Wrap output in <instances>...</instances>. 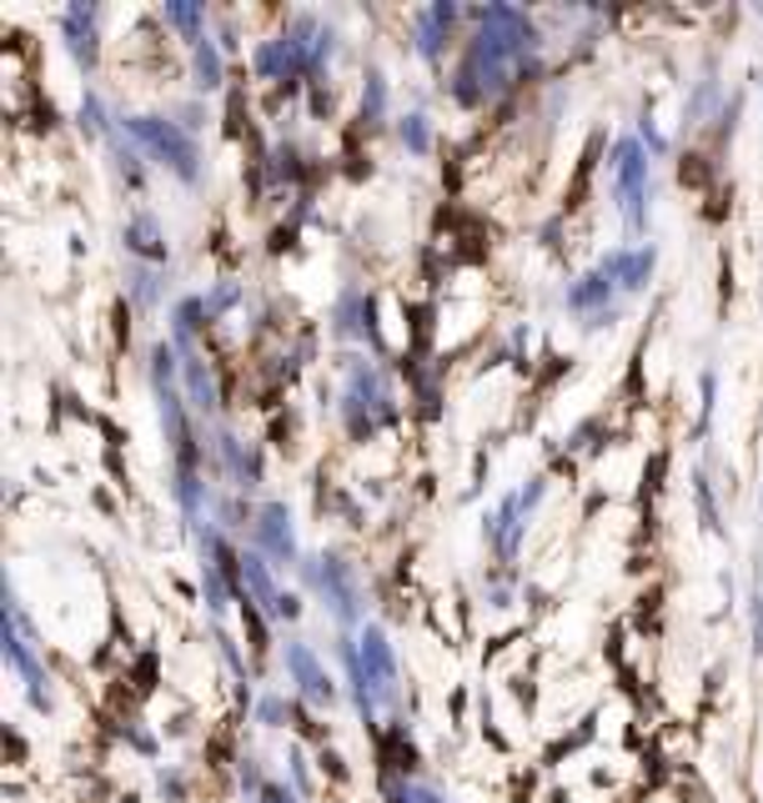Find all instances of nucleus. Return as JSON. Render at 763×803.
I'll use <instances>...</instances> for the list:
<instances>
[{
	"label": "nucleus",
	"instance_id": "obj_1",
	"mask_svg": "<svg viewBox=\"0 0 763 803\" xmlns=\"http://www.w3.org/2000/svg\"><path fill=\"white\" fill-rule=\"evenodd\" d=\"M136 136H141L146 146H151L156 156H167L171 166L182 171V176H196V146H192V136H186L182 126H171V121H156V116H136V121H126Z\"/></svg>",
	"mask_w": 763,
	"mask_h": 803
},
{
	"label": "nucleus",
	"instance_id": "obj_2",
	"mask_svg": "<svg viewBox=\"0 0 763 803\" xmlns=\"http://www.w3.org/2000/svg\"><path fill=\"white\" fill-rule=\"evenodd\" d=\"M643 182H648L643 151H638V141H623L618 146V192H623V207H628L633 226H643Z\"/></svg>",
	"mask_w": 763,
	"mask_h": 803
},
{
	"label": "nucleus",
	"instance_id": "obj_3",
	"mask_svg": "<svg viewBox=\"0 0 763 803\" xmlns=\"http://www.w3.org/2000/svg\"><path fill=\"white\" fill-rule=\"evenodd\" d=\"M613 282H618V257L603 261V267H598L593 276H582V282L568 292V301H573V307H593V301L608 297V286H613Z\"/></svg>",
	"mask_w": 763,
	"mask_h": 803
},
{
	"label": "nucleus",
	"instance_id": "obj_4",
	"mask_svg": "<svg viewBox=\"0 0 763 803\" xmlns=\"http://www.w3.org/2000/svg\"><path fill=\"white\" fill-rule=\"evenodd\" d=\"M261 543L272 547L276 557H292V528H286V507L282 503L261 507Z\"/></svg>",
	"mask_w": 763,
	"mask_h": 803
},
{
	"label": "nucleus",
	"instance_id": "obj_5",
	"mask_svg": "<svg viewBox=\"0 0 763 803\" xmlns=\"http://www.w3.org/2000/svg\"><path fill=\"white\" fill-rule=\"evenodd\" d=\"M362 658H367V668H372L377 688L392 683V653H387V638L377 633V628H367V633H362Z\"/></svg>",
	"mask_w": 763,
	"mask_h": 803
},
{
	"label": "nucleus",
	"instance_id": "obj_6",
	"mask_svg": "<svg viewBox=\"0 0 763 803\" xmlns=\"http://www.w3.org/2000/svg\"><path fill=\"white\" fill-rule=\"evenodd\" d=\"M286 663L297 668L301 688H307V699H327V693H332V688H327V678L317 674V663H311V653H307V648H286Z\"/></svg>",
	"mask_w": 763,
	"mask_h": 803
},
{
	"label": "nucleus",
	"instance_id": "obj_7",
	"mask_svg": "<svg viewBox=\"0 0 763 803\" xmlns=\"http://www.w3.org/2000/svg\"><path fill=\"white\" fill-rule=\"evenodd\" d=\"M453 21V5H432L428 21H422V51H438V30Z\"/></svg>",
	"mask_w": 763,
	"mask_h": 803
},
{
	"label": "nucleus",
	"instance_id": "obj_8",
	"mask_svg": "<svg viewBox=\"0 0 763 803\" xmlns=\"http://www.w3.org/2000/svg\"><path fill=\"white\" fill-rule=\"evenodd\" d=\"M126 242H131L136 251H146V257H161V247H156V226H151V221H136V226L126 232Z\"/></svg>",
	"mask_w": 763,
	"mask_h": 803
},
{
	"label": "nucleus",
	"instance_id": "obj_9",
	"mask_svg": "<svg viewBox=\"0 0 763 803\" xmlns=\"http://www.w3.org/2000/svg\"><path fill=\"white\" fill-rule=\"evenodd\" d=\"M196 61H201V86H217V76H221L217 51H211V46H201V51H196Z\"/></svg>",
	"mask_w": 763,
	"mask_h": 803
},
{
	"label": "nucleus",
	"instance_id": "obj_10",
	"mask_svg": "<svg viewBox=\"0 0 763 803\" xmlns=\"http://www.w3.org/2000/svg\"><path fill=\"white\" fill-rule=\"evenodd\" d=\"M167 15H171V21H176L182 30H192V36H196V21H201V11H196V5H167Z\"/></svg>",
	"mask_w": 763,
	"mask_h": 803
},
{
	"label": "nucleus",
	"instance_id": "obj_11",
	"mask_svg": "<svg viewBox=\"0 0 763 803\" xmlns=\"http://www.w3.org/2000/svg\"><path fill=\"white\" fill-rule=\"evenodd\" d=\"M402 136L417 146V151H428V126H422V116H407V126H402Z\"/></svg>",
	"mask_w": 763,
	"mask_h": 803
}]
</instances>
